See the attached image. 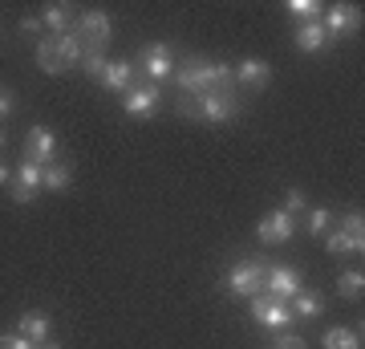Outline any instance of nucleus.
I'll return each mask as SVG.
<instances>
[{"instance_id":"ddd939ff","label":"nucleus","mask_w":365,"mask_h":349,"mask_svg":"<svg viewBox=\"0 0 365 349\" xmlns=\"http://www.w3.org/2000/svg\"><path fill=\"white\" fill-rule=\"evenodd\" d=\"M292 41H297V49L300 53H317V49H325V25H321V16L317 21H300L297 33H292Z\"/></svg>"},{"instance_id":"a211bd4d","label":"nucleus","mask_w":365,"mask_h":349,"mask_svg":"<svg viewBox=\"0 0 365 349\" xmlns=\"http://www.w3.org/2000/svg\"><path fill=\"white\" fill-rule=\"evenodd\" d=\"M288 309H292V321H313V317H321V297L309 293V288H300Z\"/></svg>"},{"instance_id":"f704fd0d","label":"nucleus","mask_w":365,"mask_h":349,"mask_svg":"<svg viewBox=\"0 0 365 349\" xmlns=\"http://www.w3.org/2000/svg\"><path fill=\"white\" fill-rule=\"evenodd\" d=\"M33 349H66V345H49V341H45V345H33Z\"/></svg>"},{"instance_id":"473e14b6","label":"nucleus","mask_w":365,"mask_h":349,"mask_svg":"<svg viewBox=\"0 0 365 349\" xmlns=\"http://www.w3.org/2000/svg\"><path fill=\"white\" fill-rule=\"evenodd\" d=\"M9 179H13V171H9V167H4V163H0V187H4V183H9Z\"/></svg>"},{"instance_id":"9b49d317","label":"nucleus","mask_w":365,"mask_h":349,"mask_svg":"<svg viewBox=\"0 0 365 349\" xmlns=\"http://www.w3.org/2000/svg\"><path fill=\"white\" fill-rule=\"evenodd\" d=\"M232 74H235V86H244V90H268L272 86V65L260 61V57H244Z\"/></svg>"},{"instance_id":"423d86ee","label":"nucleus","mask_w":365,"mask_h":349,"mask_svg":"<svg viewBox=\"0 0 365 349\" xmlns=\"http://www.w3.org/2000/svg\"><path fill=\"white\" fill-rule=\"evenodd\" d=\"M304 288V276L300 268H288V264H276V268H264V293L276 300H292Z\"/></svg>"},{"instance_id":"f257e3e1","label":"nucleus","mask_w":365,"mask_h":349,"mask_svg":"<svg viewBox=\"0 0 365 349\" xmlns=\"http://www.w3.org/2000/svg\"><path fill=\"white\" fill-rule=\"evenodd\" d=\"M175 110H179L182 118H203V122H215V126H220V122H232V118H240V110H244V106H240V98H235V90L232 93H203V98H187V93H182L179 102H175Z\"/></svg>"},{"instance_id":"72a5a7b5","label":"nucleus","mask_w":365,"mask_h":349,"mask_svg":"<svg viewBox=\"0 0 365 349\" xmlns=\"http://www.w3.org/2000/svg\"><path fill=\"white\" fill-rule=\"evenodd\" d=\"M4 143H9V134H4V126H0V151H4Z\"/></svg>"},{"instance_id":"20e7f679","label":"nucleus","mask_w":365,"mask_h":349,"mask_svg":"<svg viewBox=\"0 0 365 349\" xmlns=\"http://www.w3.org/2000/svg\"><path fill=\"white\" fill-rule=\"evenodd\" d=\"M252 321L260 325V329H272V333H288L292 329V309H288V300L256 293L252 297Z\"/></svg>"},{"instance_id":"393cba45","label":"nucleus","mask_w":365,"mask_h":349,"mask_svg":"<svg viewBox=\"0 0 365 349\" xmlns=\"http://www.w3.org/2000/svg\"><path fill=\"white\" fill-rule=\"evenodd\" d=\"M321 13H325V4H317V0H288V16H297V21H317Z\"/></svg>"},{"instance_id":"b1692460","label":"nucleus","mask_w":365,"mask_h":349,"mask_svg":"<svg viewBox=\"0 0 365 349\" xmlns=\"http://www.w3.org/2000/svg\"><path fill=\"white\" fill-rule=\"evenodd\" d=\"M106 65H110V61H106V53H102V49H86V57H81L78 69L86 74V78H102Z\"/></svg>"},{"instance_id":"6ab92c4d","label":"nucleus","mask_w":365,"mask_h":349,"mask_svg":"<svg viewBox=\"0 0 365 349\" xmlns=\"http://www.w3.org/2000/svg\"><path fill=\"white\" fill-rule=\"evenodd\" d=\"M325 349H361V333L345 329V325H333L325 333Z\"/></svg>"},{"instance_id":"f03ea898","label":"nucleus","mask_w":365,"mask_h":349,"mask_svg":"<svg viewBox=\"0 0 365 349\" xmlns=\"http://www.w3.org/2000/svg\"><path fill=\"white\" fill-rule=\"evenodd\" d=\"M73 33L81 37V45H86V49H102L106 53V45H110V37H114V21H110V13H106V9H86V13L78 16Z\"/></svg>"},{"instance_id":"412c9836","label":"nucleus","mask_w":365,"mask_h":349,"mask_svg":"<svg viewBox=\"0 0 365 349\" xmlns=\"http://www.w3.org/2000/svg\"><path fill=\"white\" fill-rule=\"evenodd\" d=\"M341 232H345L353 244L365 252V216H361V211H345V216H341Z\"/></svg>"},{"instance_id":"c85d7f7f","label":"nucleus","mask_w":365,"mask_h":349,"mask_svg":"<svg viewBox=\"0 0 365 349\" xmlns=\"http://www.w3.org/2000/svg\"><path fill=\"white\" fill-rule=\"evenodd\" d=\"M9 199H13V203H33V199H37V191L13 179V187H9Z\"/></svg>"},{"instance_id":"f3484780","label":"nucleus","mask_w":365,"mask_h":349,"mask_svg":"<svg viewBox=\"0 0 365 349\" xmlns=\"http://www.w3.org/2000/svg\"><path fill=\"white\" fill-rule=\"evenodd\" d=\"M37 65L45 69V74H66V61H61L57 37H41L37 41Z\"/></svg>"},{"instance_id":"4468645a","label":"nucleus","mask_w":365,"mask_h":349,"mask_svg":"<svg viewBox=\"0 0 365 349\" xmlns=\"http://www.w3.org/2000/svg\"><path fill=\"white\" fill-rule=\"evenodd\" d=\"M98 81H102V90H110V93H126L134 86V65L130 61H110Z\"/></svg>"},{"instance_id":"7ed1b4c3","label":"nucleus","mask_w":365,"mask_h":349,"mask_svg":"<svg viewBox=\"0 0 365 349\" xmlns=\"http://www.w3.org/2000/svg\"><path fill=\"white\" fill-rule=\"evenodd\" d=\"M138 69L146 74V81H150V86L170 81V78H175V49H170V45H163V41L143 45V49H138Z\"/></svg>"},{"instance_id":"f8f14e48","label":"nucleus","mask_w":365,"mask_h":349,"mask_svg":"<svg viewBox=\"0 0 365 349\" xmlns=\"http://www.w3.org/2000/svg\"><path fill=\"white\" fill-rule=\"evenodd\" d=\"M49 329H53L49 313H41V309L21 313V325H16V333L25 337V341H33V345H45L49 341Z\"/></svg>"},{"instance_id":"5701e85b","label":"nucleus","mask_w":365,"mask_h":349,"mask_svg":"<svg viewBox=\"0 0 365 349\" xmlns=\"http://www.w3.org/2000/svg\"><path fill=\"white\" fill-rule=\"evenodd\" d=\"M337 293H341L345 300H357V297L365 293V276H361V272H353V268H349V272H341Z\"/></svg>"},{"instance_id":"aec40b11","label":"nucleus","mask_w":365,"mask_h":349,"mask_svg":"<svg viewBox=\"0 0 365 349\" xmlns=\"http://www.w3.org/2000/svg\"><path fill=\"white\" fill-rule=\"evenodd\" d=\"M333 220H337V216H333L329 207H309V211H304V228H309V236H325L329 228H333Z\"/></svg>"},{"instance_id":"a878e982","label":"nucleus","mask_w":365,"mask_h":349,"mask_svg":"<svg viewBox=\"0 0 365 349\" xmlns=\"http://www.w3.org/2000/svg\"><path fill=\"white\" fill-rule=\"evenodd\" d=\"M13 179L25 183V187H33V191H41V167H37V163H29V158H21V167H16Z\"/></svg>"},{"instance_id":"39448f33","label":"nucleus","mask_w":365,"mask_h":349,"mask_svg":"<svg viewBox=\"0 0 365 349\" xmlns=\"http://www.w3.org/2000/svg\"><path fill=\"white\" fill-rule=\"evenodd\" d=\"M223 288L232 293V297H256V293H264V268L256 264V260H240L232 272H227V280H223Z\"/></svg>"},{"instance_id":"c756f323","label":"nucleus","mask_w":365,"mask_h":349,"mask_svg":"<svg viewBox=\"0 0 365 349\" xmlns=\"http://www.w3.org/2000/svg\"><path fill=\"white\" fill-rule=\"evenodd\" d=\"M0 349H33V341H25L21 333H0Z\"/></svg>"},{"instance_id":"cd10ccee","label":"nucleus","mask_w":365,"mask_h":349,"mask_svg":"<svg viewBox=\"0 0 365 349\" xmlns=\"http://www.w3.org/2000/svg\"><path fill=\"white\" fill-rule=\"evenodd\" d=\"M272 349H309V341H304L300 333H280L272 341Z\"/></svg>"},{"instance_id":"0eeeda50","label":"nucleus","mask_w":365,"mask_h":349,"mask_svg":"<svg viewBox=\"0 0 365 349\" xmlns=\"http://www.w3.org/2000/svg\"><path fill=\"white\" fill-rule=\"evenodd\" d=\"M292 228H297V220L288 216L284 207H276V211H268V216L256 223V240H260V244H268V248H280V244H288V240H292Z\"/></svg>"},{"instance_id":"6e6552de","label":"nucleus","mask_w":365,"mask_h":349,"mask_svg":"<svg viewBox=\"0 0 365 349\" xmlns=\"http://www.w3.org/2000/svg\"><path fill=\"white\" fill-rule=\"evenodd\" d=\"M158 98H163V86H130V90L122 93V110L130 118H150L158 110Z\"/></svg>"},{"instance_id":"2eb2a0df","label":"nucleus","mask_w":365,"mask_h":349,"mask_svg":"<svg viewBox=\"0 0 365 349\" xmlns=\"http://www.w3.org/2000/svg\"><path fill=\"white\" fill-rule=\"evenodd\" d=\"M37 21H41V29H49V37H57V33H66V25L73 21V9H69V4L49 0V4L37 13Z\"/></svg>"},{"instance_id":"dca6fc26","label":"nucleus","mask_w":365,"mask_h":349,"mask_svg":"<svg viewBox=\"0 0 365 349\" xmlns=\"http://www.w3.org/2000/svg\"><path fill=\"white\" fill-rule=\"evenodd\" d=\"M69 183H73V167L69 163H49V167H41V187L45 191H69Z\"/></svg>"},{"instance_id":"9d476101","label":"nucleus","mask_w":365,"mask_h":349,"mask_svg":"<svg viewBox=\"0 0 365 349\" xmlns=\"http://www.w3.org/2000/svg\"><path fill=\"white\" fill-rule=\"evenodd\" d=\"M25 151H29V163H37V167H49V163H57V138H53L49 126H33L25 134Z\"/></svg>"},{"instance_id":"2f4dec72","label":"nucleus","mask_w":365,"mask_h":349,"mask_svg":"<svg viewBox=\"0 0 365 349\" xmlns=\"http://www.w3.org/2000/svg\"><path fill=\"white\" fill-rule=\"evenodd\" d=\"M21 33H25V37H37V33H41V21H37V16H25V21H21Z\"/></svg>"},{"instance_id":"4be33fe9","label":"nucleus","mask_w":365,"mask_h":349,"mask_svg":"<svg viewBox=\"0 0 365 349\" xmlns=\"http://www.w3.org/2000/svg\"><path fill=\"white\" fill-rule=\"evenodd\" d=\"M329 256H337V260H345V256H361V248H357V244L349 240V236H345V232L337 228V232H329Z\"/></svg>"},{"instance_id":"7c9ffc66","label":"nucleus","mask_w":365,"mask_h":349,"mask_svg":"<svg viewBox=\"0 0 365 349\" xmlns=\"http://www.w3.org/2000/svg\"><path fill=\"white\" fill-rule=\"evenodd\" d=\"M16 110V98H13V90H4V86H0V122H4V118L13 114Z\"/></svg>"},{"instance_id":"bb28decb","label":"nucleus","mask_w":365,"mask_h":349,"mask_svg":"<svg viewBox=\"0 0 365 349\" xmlns=\"http://www.w3.org/2000/svg\"><path fill=\"white\" fill-rule=\"evenodd\" d=\"M284 211L292 216V220H300V216L309 211V199H304V191H300V187H292V191H288V199H284Z\"/></svg>"},{"instance_id":"1a4fd4ad","label":"nucleus","mask_w":365,"mask_h":349,"mask_svg":"<svg viewBox=\"0 0 365 349\" xmlns=\"http://www.w3.org/2000/svg\"><path fill=\"white\" fill-rule=\"evenodd\" d=\"M321 25H325V37H349L353 29L361 25V9L353 4H329L321 13Z\"/></svg>"}]
</instances>
